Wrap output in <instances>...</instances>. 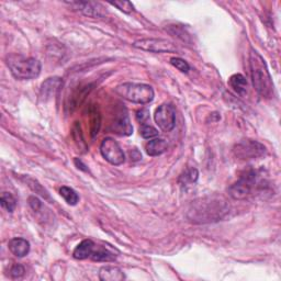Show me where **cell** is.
Here are the masks:
<instances>
[{
    "mask_svg": "<svg viewBox=\"0 0 281 281\" xmlns=\"http://www.w3.org/2000/svg\"><path fill=\"white\" fill-rule=\"evenodd\" d=\"M229 212V205L223 198L217 196L200 198L193 202L188 211V218L194 223L203 224L216 222Z\"/></svg>",
    "mask_w": 281,
    "mask_h": 281,
    "instance_id": "6da1fadb",
    "label": "cell"
},
{
    "mask_svg": "<svg viewBox=\"0 0 281 281\" xmlns=\"http://www.w3.org/2000/svg\"><path fill=\"white\" fill-rule=\"evenodd\" d=\"M249 67L253 86L263 98L269 99L273 95V83L264 58L252 50L249 56Z\"/></svg>",
    "mask_w": 281,
    "mask_h": 281,
    "instance_id": "7a4b0ae2",
    "label": "cell"
},
{
    "mask_svg": "<svg viewBox=\"0 0 281 281\" xmlns=\"http://www.w3.org/2000/svg\"><path fill=\"white\" fill-rule=\"evenodd\" d=\"M7 65L12 76L19 80L37 78L41 73V63L33 57H25L20 54H11L7 57Z\"/></svg>",
    "mask_w": 281,
    "mask_h": 281,
    "instance_id": "3957f363",
    "label": "cell"
},
{
    "mask_svg": "<svg viewBox=\"0 0 281 281\" xmlns=\"http://www.w3.org/2000/svg\"><path fill=\"white\" fill-rule=\"evenodd\" d=\"M115 92L123 99L139 105L149 104L154 99L153 88L146 84L126 83L116 87Z\"/></svg>",
    "mask_w": 281,
    "mask_h": 281,
    "instance_id": "277c9868",
    "label": "cell"
},
{
    "mask_svg": "<svg viewBox=\"0 0 281 281\" xmlns=\"http://www.w3.org/2000/svg\"><path fill=\"white\" fill-rule=\"evenodd\" d=\"M258 176L255 170H248L239 177V179L229 188V195L235 200H243L247 198L257 184Z\"/></svg>",
    "mask_w": 281,
    "mask_h": 281,
    "instance_id": "5b68a950",
    "label": "cell"
},
{
    "mask_svg": "<svg viewBox=\"0 0 281 281\" xmlns=\"http://www.w3.org/2000/svg\"><path fill=\"white\" fill-rule=\"evenodd\" d=\"M267 152L264 144L254 140H243L235 144L233 153L238 160H255L263 157Z\"/></svg>",
    "mask_w": 281,
    "mask_h": 281,
    "instance_id": "8992f818",
    "label": "cell"
},
{
    "mask_svg": "<svg viewBox=\"0 0 281 281\" xmlns=\"http://www.w3.org/2000/svg\"><path fill=\"white\" fill-rule=\"evenodd\" d=\"M100 152L104 159L114 166H120L126 161V155L119 143L111 138H106L102 141Z\"/></svg>",
    "mask_w": 281,
    "mask_h": 281,
    "instance_id": "52a82bcc",
    "label": "cell"
},
{
    "mask_svg": "<svg viewBox=\"0 0 281 281\" xmlns=\"http://www.w3.org/2000/svg\"><path fill=\"white\" fill-rule=\"evenodd\" d=\"M134 47L142 51L153 53H174L177 52V47L170 41L164 39H142L135 41Z\"/></svg>",
    "mask_w": 281,
    "mask_h": 281,
    "instance_id": "ba28073f",
    "label": "cell"
},
{
    "mask_svg": "<svg viewBox=\"0 0 281 281\" xmlns=\"http://www.w3.org/2000/svg\"><path fill=\"white\" fill-rule=\"evenodd\" d=\"M155 122L164 132L173 131L176 126V111L171 105H162L155 111Z\"/></svg>",
    "mask_w": 281,
    "mask_h": 281,
    "instance_id": "9c48e42d",
    "label": "cell"
},
{
    "mask_svg": "<svg viewBox=\"0 0 281 281\" xmlns=\"http://www.w3.org/2000/svg\"><path fill=\"white\" fill-rule=\"evenodd\" d=\"M110 130L113 133L121 136H129L133 133V127L131 124V122H130L128 112L124 108L120 109V110L116 112L111 123Z\"/></svg>",
    "mask_w": 281,
    "mask_h": 281,
    "instance_id": "30bf717a",
    "label": "cell"
},
{
    "mask_svg": "<svg viewBox=\"0 0 281 281\" xmlns=\"http://www.w3.org/2000/svg\"><path fill=\"white\" fill-rule=\"evenodd\" d=\"M92 87H93L92 84H88L84 86H79L75 89V90L72 92V95L70 96V98H68V104L66 106L68 109H70L71 112H73L78 106L83 104L84 100L89 95V92L92 90Z\"/></svg>",
    "mask_w": 281,
    "mask_h": 281,
    "instance_id": "8fae6325",
    "label": "cell"
},
{
    "mask_svg": "<svg viewBox=\"0 0 281 281\" xmlns=\"http://www.w3.org/2000/svg\"><path fill=\"white\" fill-rule=\"evenodd\" d=\"M75 9L80 11L84 15L88 17H99L100 16V9L101 7L97 3L92 2H75V3H68Z\"/></svg>",
    "mask_w": 281,
    "mask_h": 281,
    "instance_id": "7c38bea8",
    "label": "cell"
},
{
    "mask_svg": "<svg viewBox=\"0 0 281 281\" xmlns=\"http://www.w3.org/2000/svg\"><path fill=\"white\" fill-rule=\"evenodd\" d=\"M9 251L13 254V255L17 257H24L29 254L30 252V243L24 238L16 237L12 238L8 244Z\"/></svg>",
    "mask_w": 281,
    "mask_h": 281,
    "instance_id": "4fadbf2b",
    "label": "cell"
},
{
    "mask_svg": "<svg viewBox=\"0 0 281 281\" xmlns=\"http://www.w3.org/2000/svg\"><path fill=\"white\" fill-rule=\"evenodd\" d=\"M99 279L102 281H122L126 279V276L119 267L105 266L99 270Z\"/></svg>",
    "mask_w": 281,
    "mask_h": 281,
    "instance_id": "5bb4252c",
    "label": "cell"
},
{
    "mask_svg": "<svg viewBox=\"0 0 281 281\" xmlns=\"http://www.w3.org/2000/svg\"><path fill=\"white\" fill-rule=\"evenodd\" d=\"M61 85H63V81H61L60 78H49L42 84V87H41V95H42V97L45 99L51 98L57 93Z\"/></svg>",
    "mask_w": 281,
    "mask_h": 281,
    "instance_id": "9a60e30c",
    "label": "cell"
},
{
    "mask_svg": "<svg viewBox=\"0 0 281 281\" xmlns=\"http://www.w3.org/2000/svg\"><path fill=\"white\" fill-rule=\"evenodd\" d=\"M95 248L96 244L92 241H90V239H85V241L79 243L77 245V247L74 249L73 255L75 258L79 260L90 258Z\"/></svg>",
    "mask_w": 281,
    "mask_h": 281,
    "instance_id": "2e32d148",
    "label": "cell"
},
{
    "mask_svg": "<svg viewBox=\"0 0 281 281\" xmlns=\"http://www.w3.org/2000/svg\"><path fill=\"white\" fill-rule=\"evenodd\" d=\"M229 85L230 87L234 90L237 95L246 96L247 93V80L241 74H234L232 75L229 79Z\"/></svg>",
    "mask_w": 281,
    "mask_h": 281,
    "instance_id": "e0dca14e",
    "label": "cell"
},
{
    "mask_svg": "<svg viewBox=\"0 0 281 281\" xmlns=\"http://www.w3.org/2000/svg\"><path fill=\"white\" fill-rule=\"evenodd\" d=\"M101 127V115L98 110V108L90 107L89 109V129H90L91 138L93 139L96 135L99 133Z\"/></svg>",
    "mask_w": 281,
    "mask_h": 281,
    "instance_id": "ac0fdd59",
    "label": "cell"
},
{
    "mask_svg": "<svg viewBox=\"0 0 281 281\" xmlns=\"http://www.w3.org/2000/svg\"><path fill=\"white\" fill-rule=\"evenodd\" d=\"M167 150V142L162 139H155L146 144V153L149 156H160Z\"/></svg>",
    "mask_w": 281,
    "mask_h": 281,
    "instance_id": "d6986e66",
    "label": "cell"
},
{
    "mask_svg": "<svg viewBox=\"0 0 281 281\" xmlns=\"http://www.w3.org/2000/svg\"><path fill=\"white\" fill-rule=\"evenodd\" d=\"M90 258L95 262H114L115 255L113 253L109 252L108 249L101 247V246H96V248L92 253Z\"/></svg>",
    "mask_w": 281,
    "mask_h": 281,
    "instance_id": "ffe728a7",
    "label": "cell"
},
{
    "mask_svg": "<svg viewBox=\"0 0 281 281\" xmlns=\"http://www.w3.org/2000/svg\"><path fill=\"white\" fill-rule=\"evenodd\" d=\"M59 195L64 198V200L70 205H76L79 201V197L74 189L63 186L59 189Z\"/></svg>",
    "mask_w": 281,
    "mask_h": 281,
    "instance_id": "44dd1931",
    "label": "cell"
},
{
    "mask_svg": "<svg viewBox=\"0 0 281 281\" xmlns=\"http://www.w3.org/2000/svg\"><path fill=\"white\" fill-rule=\"evenodd\" d=\"M198 177H199V173L196 168H188L180 176L179 182L181 186H188L189 183H195L198 180Z\"/></svg>",
    "mask_w": 281,
    "mask_h": 281,
    "instance_id": "7402d4cb",
    "label": "cell"
},
{
    "mask_svg": "<svg viewBox=\"0 0 281 281\" xmlns=\"http://www.w3.org/2000/svg\"><path fill=\"white\" fill-rule=\"evenodd\" d=\"M73 139L75 142H76L79 149H83V152H86L87 143L84 139V135H83V132H81V129H80V126L78 122L75 123V126L73 128Z\"/></svg>",
    "mask_w": 281,
    "mask_h": 281,
    "instance_id": "603a6c76",
    "label": "cell"
},
{
    "mask_svg": "<svg viewBox=\"0 0 281 281\" xmlns=\"http://www.w3.org/2000/svg\"><path fill=\"white\" fill-rule=\"evenodd\" d=\"M0 203H2V207L6 209L8 212H13L17 207V200L16 198L13 197L10 193H4L0 198Z\"/></svg>",
    "mask_w": 281,
    "mask_h": 281,
    "instance_id": "cb8c5ba5",
    "label": "cell"
},
{
    "mask_svg": "<svg viewBox=\"0 0 281 281\" xmlns=\"http://www.w3.org/2000/svg\"><path fill=\"white\" fill-rule=\"evenodd\" d=\"M170 64L174 67H176L178 71L181 73H188L190 71V66L186 60L180 58V57H173L170 59Z\"/></svg>",
    "mask_w": 281,
    "mask_h": 281,
    "instance_id": "d4e9b609",
    "label": "cell"
},
{
    "mask_svg": "<svg viewBox=\"0 0 281 281\" xmlns=\"http://www.w3.org/2000/svg\"><path fill=\"white\" fill-rule=\"evenodd\" d=\"M141 135L143 136L144 139H153V138H156V136L159 135V131H157V130L155 128H153L152 126L142 124Z\"/></svg>",
    "mask_w": 281,
    "mask_h": 281,
    "instance_id": "484cf974",
    "label": "cell"
},
{
    "mask_svg": "<svg viewBox=\"0 0 281 281\" xmlns=\"http://www.w3.org/2000/svg\"><path fill=\"white\" fill-rule=\"evenodd\" d=\"M110 4L114 7H116V8L120 9L124 13H131L134 10V6L132 5V3L126 2V0H121V2H114V3H110Z\"/></svg>",
    "mask_w": 281,
    "mask_h": 281,
    "instance_id": "4316f807",
    "label": "cell"
},
{
    "mask_svg": "<svg viewBox=\"0 0 281 281\" xmlns=\"http://www.w3.org/2000/svg\"><path fill=\"white\" fill-rule=\"evenodd\" d=\"M28 183H29V186H30L34 191H36L37 194H39L40 196H42L44 199H49V200H50L49 193H47V191H46L45 189H43V187L41 186V184H40L38 181L32 180V179H29Z\"/></svg>",
    "mask_w": 281,
    "mask_h": 281,
    "instance_id": "83f0119b",
    "label": "cell"
},
{
    "mask_svg": "<svg viewBox=\"0 0 281 281\" xmlns=\"http://www.w3.org/2000/svg\"><path fill=\"white\" fill-rule=\"evenodd\" d=\"M9 272H10V276L12 278L17 279V278H21L24 275L25 269H24V267L22 265L15 264V265H12V267L10 268Z\"/></svg>",
    "mask_w": 281,
    "mask_h": 281,
    "instance_id": "f1b7e54d",
    "label": "cell"
},
{
    "mask_svg": "<svg viewBox=\"0 0 281 281\" xmlns=\"http://www.w3.org/2000/svg\"><path fill=\"white\" fill-rule=\"evenodd\" d=\"M136 119H138V121L141 122L142 124H146L147 120L149 119V111L147 109H141V110H139L138 113H136Z\"/></svg>",
    "mask_w": 281,
    "mask_h": 281,
    "instance_id": "f546056e",
    "label": "cell"
},
{
    "mask_svg": "<svg viewBox=\"0 0 281 281\" xmlns=\"http://www.w3.org/2000/svg\"><path fill=\"white\" fill-rule=\"evenodd\" d=\"M29 204H30L31 209H32L34 212H39L41 209L43 208L42 202H41V201L39 200V199H38L37 197H34V196H32V197L29 198Z\"/></svg>",
    "mask_w": 281,
    "mask_h": 281,
    "instance_id": "4dcf8cb0",
    "label": "cell"
},
{
    "mask_svg": "<svg viewBox=\"0 0 281 281\" xmlns=\"http://www.w3.org/2000/svg\"><path fill=\"white\" fill-rule=\"evenodd\" d=\"M75 164H76V166H77L79 169H81V170H85V171H88V169H87V168H85V167H86V165H84L83 162H81L80 160H78V159L75 160Z\"/></svg>",
    "mask_w": 281,
    "mask_h": 281,
    "instance_id": "1f68e13d",
    "label": "cell"
}]
</instances>
